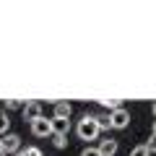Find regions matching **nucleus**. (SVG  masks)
Wrapping results in <instances>:
<instances>
[{
  "instance_id": "nucleus-3",
  "label": "nucleus",
  "mask_w": 156,
  "mask_h": 156,
  "mask_svg": "<svg viewBox=\"0 0 156 156\" xmlns=\"http://www.w3.org/2000/svg\"><path fill=\"white\" fill-rule=\"evenodd\" d=\"M31 133L37 135V138H47V135H52V122L42 115L39 120H34V122H31Z\"/></svg>"
},
{
  "instance_id": "nucleus-7",
  "label": "nucleus",
  "mask_w": 156,
  "mask_h": 156,
  "mask_svg": "<svg viewBox=\"0 0 156 156\" xmlns=\"http://www.w3.org/2000/svg\"><path fill=\"white\" fill-rule=\"evenodd\" d=\"M96 148H99L101 156H115V154H117V140H115V138H104V140H99Z\"/></svg>"
},
{
  "instance_id": "nucleus-2",
  "label": "nucleus",
  "mask_w": 156,
  "mask_h": 156,
  "mask_svg": "<svg viewBox=\"0 0 156 156\" xmlns=\"http://www.w3.org/2000/svg\"><path fill=\"white\" fill-rule=\"evenodd\" d=\"M109 125L115 130H125L130 125V112L125 109V107H120V109H115V112H109Z\"/></svg>"
},
{
  "instance_id": "nucleus-22",
  "label": "nucleus",
  "mask_w": 156,
  "mask_h": 156,
  "mask_svg": "<svg viewBox=\"0 0 156 156\" xmlns=\"http://www.w3.org/2000/svg\"><path fill=\"white\" fill-rule=\"evenodd\" d=\"M13 156H21V154H13Z\"/></svg>"
},
{
  "instance_id": "nucleus-18",
  "label": "nucleus",
  "mask_w": 156,
  "mask_h": 156,
  "mask_svg": "<svg viewBox=\"0 0 156 156\" xmlns=\"http://www.w3.org/2000/svg\"><path fill=\"white\" fill-rule=\"evenodd\" d=\"M151 135H156V120H154V128H151Z\"/></svg>"
},
{
  "instance_id": "nucleus-14",
  "label": "nucleus",
  "mask_w": 156,
  "mask_h": 156,
  "mask_svg": "<svg viewBox=\"0 0 156 156\" xmlns=\"http://www.w3.org/2000/svg\"><path fill=\"white\" fill-rule=\"evenodd\" d=\"M11 109H23V101H18V99H8V101H5V112H11Z\"/></svg>"
},
{
  "instance_id": "nucleus-16",
  "label": "nucleus",
  "mask_w": 156,
  "mask_h": 156,
  "mask_svg": "<svg viewBox=\"0 0 156 156\" xmlns=\"http://www.w3.org/2000/svg\"><path fill=\"white\" fill-rule=\"evenodd\" d=\"M81 156H101V154H99V148H96V146H86V148L81 151Z\"/></svg>"
},
{
  "instance_id": "nucleus-21",
  "label": "nucleus",
  "mask_w": 156,
  "mask_h": 156,
  "mask_svg": "<svg viewBox=\"0 0 156 156\" xmlns=\"http://www.w3.org/2000/svg\"><path fill=\"white\" fill-rule=\"evenodd\" d=\"M0 151H3V140H0Z\"/></svg>"
},
{
  "instance_id": "nucleus-13",
  "label": "nucleus",
  "mask_w": 156,
  "mask_h": 156,
  "mask_svg": "<svg viewBox=\"0 0 156 156\" xmlns=\"http://www.w3.org/2000/svg\"><path fill=\"white\" fill-rule=\"evenodd\" d=\"M18 154H21V156H42V151H39L37 146H26V148L18 151Z\"/></svg>"
},
{
  "instance_id": "nucleus-19",
  "label": "nucleus",
  "mask_w": 156,
  "mask_h": 156,
  "mask_svg": "<svg viewBox=\"0 0 156 156\" xmlns=\"http://www.w3.org/2000/svg\"><path fill=\"white\" fill-rule=\"evenodd\" d=\"M151 112H154V117H156V101H154V104H151Z\"/></svg>"
},
{
  "instance_id": "nucleus-10",
  "label": "nucleus",
  "mask_w": 156,
  "mask_h": 156,
  "mask_svg": "<svg viewBox=\"0 0 156 156\" xmlns=\"http://www.w3.org/2000/svg\"><path fill=\"white\" fill-rule=\"evenodd\" d=\"M8 128H11V117H8V112L0 109V135H5Z\"/></svg>"
},
{
  "instance_id": "nucleus-6",
  "label": "nucleus",
  "mask_w": 156,
  "mask_h": 156,
  "mask_svg": "<svg viewBox=\"0 0 156 156\" xmlns=\"http://www.w3.org/2000/svg\"><path fill=\"white\" fill-rule=\"evenodd\" d=\"M52 135H68L70 133V120H60V117H52Z\"/></svg>"
},
{
  "instance_id": "nucleus-17",
  "label": "nucleus",
  "mask_w": 156,
  "mask_h": 156,
  "mask_svg": "<svg viewBox=\"0 0 156 156\" xmlns=\"http://www.w3.org/2000/svg\"><path fill=\"white\" fill-rule=\"evenodd\" d=\"M143 146H146V148H148V154H156V135H151V138L146 140Z\"/></svg>"
},
{
  "instance_id": "nucleus-20",
  "label": "nucleus",
  "mask_w": 156,
  "mask_h": 156,
  "mask_svg": "<svg viewBox=\"0 0 156 156\" xmlns=\"http://www.w3.org/2000/svg\"><path fill=\"white\" fill-rule=\"evenodd\" d=\"M0 156H8V154H5V151H0Z\"/></svg>"
},
{
  "instance_id": "nucleus-9",
  "label": "nucleus",
  "mask_w": 156,
  "mask_h": 156,
  "mask_svg": "<svg viewBox=\"0 0 156 156\" xmlns=\"http://www.w3.org/2000/svg\"><path fill=\"white\" fill-rule=\"evenodd\" d=\"M94 122H96V128H99V133H101V130H109V128H112V125H109V115H104V112L94 115Z\"/></svg>"
},
{
  "instance_id": "nucleus-1",
  "label": "nucleus",
  "mask_w": 156,
  "mask_h": 156,
  "mask_svg": "<svg viewBox=\"0 0 156 156\" xmlns=\"http://www.w3.org/2000/svg\"><path fill=\"white\" fill-rule=\"evenodd\" d=\"M76 133H78V138H81V140H96L99 128H96V122H94V115H83V117H81V120H78Z\"/></svg>"
},
{
  "instance_id": "nucleus-5",
  "label": "nucleus",
  "mask_w": 156,
  "mask_h": 156,
  "mask_svg": "<svg viewBox=\"0 0 156 156\" xmlns=\"http://www.w3.org/2000/svg\"><path fill=\"white\" fill-rule=\"evenodd\" d=\"M21 112H23V120L31 125L34 120H39V117H42V104H39V101H26Z\"/></svg>"
},
{
  "instance_id": "nucleus-4",
  "label": "nucleus",
  "mask_w": 156,
  "mask_h": 156,
  "mask_svg": "<svg viewBox=\"0 0 156 156\" xmlns=\"http://www.w3.org/2000/svg\"><path fill=\"white\" fill-rule=\"evenodd\" d=\"M0 140H3V151H5V154H18V151H21V135L5 133Z\"/></svg>"
},
{
  "instance_id": "nucleus-11",
  "label": "nucleus",
  "mask_w": 156,
  "mask_h": 156,
  "mask_svg": "<svg viewBox=\"0 0 156 156\" xmlns=\"http://www.w3.org/2000/svg\"><path fill=\"white\" fill-rule=\"evenodd\" d=\"M101 107H104V109H109V112H115V109H120V99H101Z\"/></svg>"
},
{
  "instance_id": "nucleus-8",
  "label": "nucleus",
  "mask_w": 156,
  "mask_h": 156,
  "mask_svg": "<svg viewBox=\"0 0 156 156\" xmlns=\"http://www.w3.org/2000/svg\"><path fill=\"white\" fill-rule=\"evenodd\" d=\"M70 112H73V107L68 104V101H57V104H55V115H52V117H60V120H68V117H70Z\"/></svg>"
},
{
  "instance_id": "nucleus-15",
  "label": "nucleus",
  "mask_w": 156,
  "mask_h": 156,
  "mask_svg": "<svg viewBox=\"0 0 156 156\" xmlns=\"http://www.w3.org/2000/svg\"><path fill=\"white\" fill-rule=\"evenodd\" d=\"M130 156H151V154L146 146H135V148H130Z\"/></svg>"
},
{
  "instance_id": "nucleus-12",
  "label": "nucleus",
  "mask_w": 156,
  "mask_h": 156,
  "mask_svg": "<svg viewBox=\"0 0 156 156\" xmlns=\"http://www.w3.org/2000/svg\"><path fill=\"white\" fill-rule=\"evenodd\" d=\"M52 143H55V148H65L68 146V135H52Z\"/></svg>"
}]
</instances>
